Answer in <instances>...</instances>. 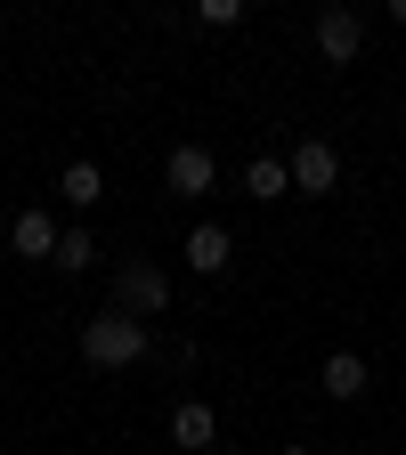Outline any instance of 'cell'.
Here are the masks:
<instances>
[{
	"mask_svg": "<svg viewBox=\"0 0 406 455\" xmlns=\"http://www.w3.org/2000/svg\"><path fill=\"white\" fill-rule=\"evenodd\" d=\"M147 350H155V333H147L131 309H106V317L82 325V358H90V366H139Z\"/></svg>",
	"mask_w": 406,
	"mask_h": 455,
	"instance_id": "6da1fadb",
	"label": "cell"
},
{
	"mask_svg": "<svg viewBox=\"0 0 406 455\" xmlns=\"http://www.w3.org/2000/svg\"><path fill=\"white\" fill-rule=\"evenodd\" d=\"M114 309H131V317H163L171 309V276L155 260H123V276H114Z\"/></svg>",
	"mask_w": 406,
	"mask_h": 455,
	"instance_id": "7a4b0ae2",
	"label": "cell"
},
{
	"mask_svg": "<svg viewBox=\"0 0 406 455\" xmlns=\"http://www.w3.org/2000/svg\"><path fill=\"white\" fill-rule=\"evenodd\" d=\"M211 180H219L211 147H195V139H187V147H171V163H163V188H171V196H203Z\"/></svg>",
	"mask_w": 406,
	"mask_h": 455,
	"instance_id": "3957f363",
	"label": "cell"
},
{
	"mask_svg": "<svg viewBox=\"0 0 406 455\" xmlns=\"http://www.w3.org/2000/svg\"><path fill=\"white\" fill-rule=\"evenodd\" d=\"M333 180H341V155H333L325 139H301V147H293V188H301V196H325Z\"/></svg>",
	"mask_w": 406,
	"mask_h": 455,
	"instance_id": "277c9868",
	"label": "cell"
},
{
	"mask_svg": "<svg viewBox=\"0 0 406 455\" xmlns=\"http://www.w3.org/2000/svg\"><path fill=\"white\" fill-rule=\"evenodd\" d=\"M358 41H366V17H358V9H325V17H317V49L333 57V66H350Z\"/></svg>",
	"mask_w": 406,
	"mask_h": 455,
	"instance_id": "5b68a950",
	"label": "cell"
},
{
	"mask_svg": "<svg viewBox=\"0 0 406 455\" xmlns=\"http://www.w3.org/2000/svg\"><path fill=\"white\" fill-rule=\"evenodd\" d=\"M9 244H17L25 260H57V244H66V228H57L49 212H17V228H9Z\"/></svg>",
	"mask_w": 406,
	"mask_h": 455,
	"instance_id": "8992f818",
	"label": "cell"
},
{
	"mask_svg": "<svg viewBox=\"0 0 406 455\" xmlns=\"http://www.w3.org/2000/svg\"><path fill=\"white\" fill-rule=\"evenodd\" d=\"M227 260H236V244H227V228H195V236H187V268H203V276H219Z\"/></svg>",
	"mask_w": 406,
	"mask_h": 455,
	"instance_id": "52a82bcc",
	"label": "cell"
},
{
	"mask_svg": "<svg viewBox=\"0 0 406 455\" xmlns=\"http://www.w3.org/2000/svg\"><path fill=\"white\" fill-rule=\"evenodd\" d=\"M171 439H179V447H211L219 439V415L203 407V398H187V407H171Z\"/></svg>",
	"mask_w": 406,
	"mask_h": 455,
	"instance_id": "ba28073f",
	"label": "cell"
},
{
	"mask_svg": "<svg viewBox=\"0 0 406 455\" xmlns=\"http://www.w3.org/2000/svg\"><path fill=\"white\" fill-rule=\"evenodd\" d=\"M284 188H293V163H276V155H252V163H244V196L276 204Z\"/></svg>",
	"mask_w": 406,
	"mask_h": 455,
	"instance_id": "9c48e42d",
	"label": "cell"
},
{
	"mask_svg": "<svg viewBox=\"0 0 406 455\" xmlns=\"http://www.w3.org/2000/svg\"><path fill=\"white\" fill-rule=\"evenodd\" d=\"M325 398H366V358L358 350H333L325 358Z\"/></svg>",
	"mask_w": 406,
	"mask_h": 455,
	"instance_id": "30bf717a",
	"label": "cell"
},
{
	"mask_svg": "<svg viewBox=\"0 0 406 455\" xmlns=\"http://www.w3.org/2000/svg\"><path fill=\"white\" fill-rule=\"evenodd\" d=\"M57 196H66V204H82V212H90V204L106 196V180H98V163H66V180H57Z\"/></svg>",
	"mask_w": 406,
	"mask_h": 455,
	"instance_id": "8fae6325",
	"label": "cell"
},
{
	"mask_svg": "<svg viewBox=\"0 0 406 455\" xmlns=\"http://www.w3.org/2000/svg\"><path fill=\"white\" fill-rule=\"evenodd\" d=\"M90 260H98V244L82 236V228H66V244H57V260H49V268H66V276H82Z\"/></svg>",
	"mask_w": 406,
	"mask_h": 455,
	"instance_id": "7c38bea8",
	"label": "cell"
},
{
	"mask_svg": "<svg viewBox=\"0 0 406 455\" xmlns=\"http://www.w3.org/2000/svg\"><path fill=\"white\" fill-rule=\"evenodd\" d=\"M195 17H203V25H236V17H244V0H203Z\"/></svg>",
	"mask_w": 406,
	"mask_h": 455,
	"instance_id": "4fadbf2b",
	"label": "cell"
},
{
	"mask_svg": "<svg viewBox=\"0 0 406 455\" xmlns=\"http://www.w3.org/2000/svg\"><path fill=\"white\" fill-rule=\"evenodd\" d=\"M284 455H317V447H284Z\"/></svg>",
	"mask_w": 406,
	"mask_h": 455,
	"instance_id": "5bb4252c",
	"label": "cell"
}]
</instances>
